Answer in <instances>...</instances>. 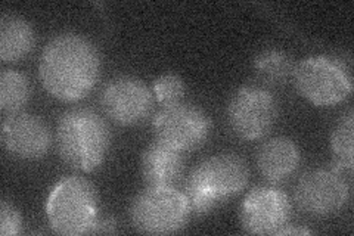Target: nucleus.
Masks as SVG:
<instances>
[{"instance_id": "obj_1", "label": "nucleus", "mask_w": 354, "mask_h": 236, "mask_svg": "<svg viewBox=\"0 0 354 236\" xmlns=\"http://www.w3.org/2000/svg\"><path fill=\"white\" fill-rule=\"evenodd\" d=\"M101 73V58L86 37L64 33L53 37L40 58V80L61 100H79L92 91Z\"/></svg>"}, {"instance_id": "obj_2", "label": "nucleus", "mask_w": 354, "mask_h": 236, "mask_svg": "<svg viewBox=\"0 0 354 236\" xmlns=\"http://www.w3.org/2000/svg\"><path fill=\"white\" fill-rule=\"evenodd\" d=\"M111 143L104 118L88 108H73L57 125V148L61 158L77 170L92 172L105 160Z\"/></svg>"}, {"instance_id": "obj_3", "label": "nucleus", "mask_w": 354, "mask_h": 236, "mask_svg": "<svg viewBox=\"0 0 354 236\" xmlns=\"http://www.w3.org/2000/svg\"><path fill=\"white\" fill-rule=\"evenodd\" d=\"M248 176L245 161L235 154H218L199 163L183 190L191 215L204 216L221 201L241 192Z\"/></svg>"}, {"instance_id": "obj_4", "label": "nucleus", "mask_w": 354, "mask_h": 236, "mask_svg": "<svg viewBox=\"0 0 354 236\" xmlns=\"http://www.w3.org/2000/svg\"><path fill=\"white\" fill-rule=\"evenodd\" d=\"M99 202L92 183L83 177H65L53 186L46 201V216L53 232L65 236L92 233Z\"/></svg>"}, {"instance_id": "obj_5", "label": "nucleus", "mask_w": 354, "mask_h": 236, "mask_svg": "<svg viewBox=\"0 0 354 236\" xmlns=\"http://www.w3.org/2000/svg\"><path fill=\"white\" fill-rule=\"evenodd\" d=\"M191 217V208L182 190L174 186H149L130 207L133 226L140 233L169 235L179 232Z\"/></svg>"}, {"instance_id": "obj_6", "label": "nucleus", "mask_w": 354, "mask_h": 236, "mask_svg": "<svg viewBox=\"0 0 354 236\" xmlns=\"http://www.w3.org/2000/svg\"><path fill=\"white\" fill-rule=\"evenodd\" d=\"M294 80L300 93L319 107L335 105L353 89L351 75L342 61L330 56H310L297 65Z\"/></svg>"}, {"instance_id": "obj_7", "label": "nucleus", "mask_w": 354, "mask_h": 236, "mask_svg": "<svg viewBox=\"0 0 354 236\" xmlns=\"http://www.w3.org/2000/svg\"><path fill=\"white\" fill-rule=\"evenodd\" d=\"M152 126L158 142L180 152L201 146L212 127L204 111L185 102L162 107L155 116Z\"/></svg>"}, {"instance_id": "obj_8", "label": "nucleus", "mask_w": 354, "mask_h": 236, "mask_svg": "<svg viewBox=\"0 0 354 236\" xmlns=\"http://www.w3.org/2000/svg\"><path fill=\"white\" fill-rule=\"evenodd\" d=\"M227 117L232 129L239 138L256 140L272 130L278 117V104L266 89L243 86L232 96Z\"/></svg>"}, {"instance_id": "obj_9", "label": "nucleus", "mask_w": 354, "mask_h": 236, "mask_svg": "<svg viewBox=\"0 0 354 236\" xmlns=\"http://www.w3.org/2000/svg\"><path fill=\"white\" fill-rule=\"evenodd\" d=\"M348 185L339 172L316 168L307 172L297 185L295 201L300 210L313 217H328L346 206Z\"/></svg>"}, {"instance_id": "obj_10", "label": "nucleus", "mask_w": 354, "mask_h": 236, "mask_svg": "<svg viewBox=\"0 0 354 236\" xmlns=\"http://www.w3.org/2000/svg\"><path fill=\"white\" fill-rule=\"evenodd\" d=\"M106 116L121 126H131L145 120L153 107L151 89L136 77H117L101 95Z\"/></svg>"}, {"instance_id": "obj_11", "label": "nucleus", "mask_w": 354, "mask_h": 236, "mask_svg": "<svg viewBox=\"0 0 354 236\" xmlns=\"http://www.w3.org/2000/svg\"><path fill=\"white\" fill-rule=\"evenodd\" d=\"M291 217V202L276 188H254L241 208L242 226L252 235H276Z\"/></svg>"}, {"instance_id": "obj_12", "label": "nucleus", "mask_w": 354, "mask_h": 236, "mask_svg": "<svg viewBox=\"0 0 354 236\" xmlns=\"http://www.w3.org/2000/svg\"><path fill=\"white\" fill-rule=\"evenodd\" d=\"M5 149L21 160H39L50 148V130L44 121L26 112H15L2 126Z\"/></svg>"}, {"instance_id": "obj_13", "label": "nucleus", "mask_w": 354, "mask_h": 236, "mask_svg": "<svg viewBox=\"0 0 354 236\" xmlns=\"http://www.w3.org/2000/svg\"><path fill=\"white\" fill-rule=\"evenodd\" d=\"M185 170L183 152L158 140L151 143L140 158L142 177L149 186H174Z\"/></svg>"}, {"instance_id": "obj_14", "label": "nucleus", "mask_w": 354, "mask_h": 236, "mask_svg": "<svg viewBox=\"0 0 354 236\" xmlns=\"http://www.w3.org/2000/svg\"><path fill=\"white\" fill-rule=\"evenodd\" d=\"M300 164V149L288 138H273L261 145L257 165L263 177L278 183L290 177Z\"/></svg>"}, {"instance_id": "obj_15", "label": "nucleus", "mask_w": 354, "mask_h": 236, "mask_svg": "<svg viewBox=\"0 0 354 236\" xmlns=\"http://www.w3.org/2000/svg\"><path fill=\"white\" fill-rule=\"evenodd\" d=\"M35 31L26 19L5 15L0 21V58L5 62L19 61L35 46Z\"/></svg>"}, {"instance_id": "obj_16", "label": "nucleus", "mask_w": 354, "mask_h": 236, "mask_svg": "<svg viewBox=\"0 0 354 236\" xmlns=\"http://www.w3.org/2000/svg\"><path fill=\"white\" fill-rule=\"evenodd\" d=\"M254 66L259 77L268 84H285L294 77L297 65L290 55L279 49H266L260 52Z\"/></svg>"}, {"instance_id": "obj_17", "label": "nucleus", "mask_w": 354, "mask_h": 236, "mask_svg": "<svg viewBox=\"0 0 354 236\" xmlns=\"http://www.w3.org/2000/svg\"><path fill=\"white\" fill-rule=\"evenodd\" d=\"M30 83L24 74L5 70L0 74V108L8 114H15L27 104Z\"/></svg>"}, {"instance_id": "obj_18", "label": "nucleus", "mask_w": 354, "mask_h": 236, "mask_svg": "<svg viewBox=\"0 0 354 236\" xmlns=\"http://www.w3.org/2000/svg\"><path fill=\"white\" fill-rule=\"evenodd\" d=\"M353 111L342 116L330 136L334 151V170H351L353 168Z\"/></svg>"}, {"instance_id": "obj_19", "label": "nucleus", "mask_w": 354, "mask_h": 236, "mask_svg": "<svg viewBox=\"0 0 354 236\" xmlns=\"http://www.w3.org/2000/svg\"><path fill=\"white\" fill-rule=\"evenodd\" d=\"M153 93L162 107L179 104L185 96L183 80L176 74H164L155 80Z\"/></svg>"}, {"instance_id": "obj_20", "label": "nucleus", "mask_w": 354, "mask_h": 236, "mask_svg": "<svg viewBox=\"0 0 354 236\" xmlns=\"http://www.w3.org/2000/svg\"><path fill=\"white\" fill-rule=\"evenodd\" d=\"M21 230V216L17 208L9 204L8 201H2L0 204V235L14 236Z\"/></svg>"}, {"instance_id": "obj_21", "label": "nucleus", "mask_w": 354, "mask_h": 236, "mask_svg": "<svg viewBox=\"0 0 354 236\" xmlns=\"http://www.w3.org/2000/svg\"><path fill=\"white\" fill-rule=\"evenodd\" d=\"M115 232V221L113 219L97 220L92 233H114Z\"/></svg>"}, {"instance_id": "obj_22", "label": "nucleus", "mask_w": 354, "mask_h": 236, "mask_svg": "<svg viewBox=\"0 0 354 236\" xmlns=\"http://www.w3.org/2000/svg\"><path fill=\"white\" fill-rule=\"evenodd\" d=\"M312 232L307 229H300V228H288V224L285 228H282L281 230L276 232V235H310Z\"/></svg>"}]
</instances>
